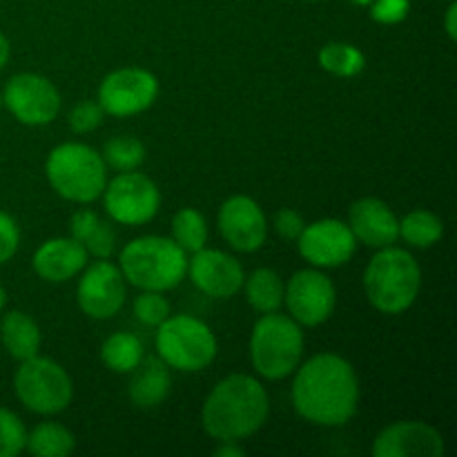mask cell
I'll list each match as a JSON object with an SVG mask.
<instances>
[{"mask_svg": "<svg viewBox=\"0 0 457 457\" xmlns=\"http://www.w3.org/2000/svg\"><path fill=\"white\" fill-rule=\"evenodd\" d=\"M187 270L192 284L208 297L228 299L244 288V268L232 254L221 250H196L195 257L187 262Z\"/></svg>", "mask_w": 457, "mask_h": 457, "instance_id": "2e32d148", "label": "cell"}, {"mask_svg": "<svg viewBox=\"0 0 457 457\" xmlns=\"http://www.w3.org/2000/svg\"><path fill=\"white\" fill-rule=\"evenodd\" d=\"M71 237L96 259H110L116 248V232L110 221H103L94 210H79L71 217Z\"/></svg>", "mask_w": 457, "mask_h": 457, "instance_id": "7402d4cb", "label": "cell"}, {"mask_svg": "<svg viewBox=\"0 0 457 457\" xmlns=\"http://www.w3.org/2000/svg\"><path fill=\"white\" fill-rule=\"evenodd\" d=\"M159 96V80L141 67H123L103 79L98 87V105L105 114L134 116L145 112Z\"/></svg>", "mask_w": 457, "mask_h": 457, "instance_id": "8fae6325", "label": "cell"}, {"mask_svg": "<svg viewBox=\"0 0 457 457\" xmlns=\"http://www.w3.org/2000/svg\"><path fill=\"white\" fill-rule=\"evenodd\" d=\"M0 339L3 346L13 360L25 361L38 355L40 328L27 312L9 311L0 321Z\"/></svg>", "mask_w": 457, "mask_h": 457, "instance_id": "44dd1931", "label": "cell"}, {"mask_svg": "<svg viewBox=\"0 0 457 457\" xmlns=\"http://www.w3.org/2000/svg\"><path fill=\"white\" fill-rule=\"evenodd\" d=\"M145 357L143 344L132 333H114L101 348V360L114 373H132Z\"/></svg>", "mask_w": 457, "mask_h": 457, "instance_id": "d4e9b609", "label": "cell"}, {"mask_svg": "<svg viewBox=\"0 0 457 457\" xmlns=\"http://www.w3.org/2000/svg\"><path fill=\"white\" fill-rule=\"evenodd\" d=\"M7 61H9V40L4 38V34L0 31V70L7 65Z\"/></svg>", "mask_w": 457, "mask_h": 457, "instance_id": "74e56055", "label": "cell"}, {"mask_svg": "<svg viewBox=\"0 0 457 457\" xmlns=\"http://www.w3.org/2000/svg\"><path fill=\"white\" fill-rule=\"evenodd\" d=\"M4 303H7V293H4V288H3V286H0V312H3Z\"/></svg>", "mask_w": 457, "mask_h": 457, "instance_id": "f35d334b", "label": "cell"}, {"mask_svg": "<svg viewBox=\"0 0 457 457\" xmlns=\"http://www.w3.org/2000/svg\"><path fill=\"white\" fill-rule=\"evenodd\" d=\"M308 3H317V0H308Z\"/></svg>", "mask_w": 457, "mask_h": 457, "instance_id": "b9f144b4", "label": "cell"}, {"mask_svg": "<svg viewBox=\"0 0 457 457\" xmlns=\"http://www.w3.org/2000/svg\"><path fill=\"white\" fill-rule=\"evenodd\" d=\"M172 239L186 253H196V250L205 248V241H208V223H205L204 214L195 208L179 210L172 221Z\"/></svg>", "mask_w": 457, "mask_h": 457, "instance_id": "83f0119b", "label": "cell"}, {"mask_svg": "<svg viewBox=\"0 0 457 457\" xmlns=\"http://www.w3.org/2000/svg\"><path fill=\"white\" fill-rule=\"evenodd\" d=\"M219 230L230 248L254 253L266 244L268 223L262 208L250 196H230L219 210Z\"/></svg>", "mask_w": 457, "mask_h": 457, "instance_id": "9a60e30c", "label": "cell"}, {"mask_svg": "<svg viewBox=\"0 0 457 457\" xmlns=\"http://www.w3.org/2000/svg\"><path fill=\"white\" fill-rule=\"evenodd\" d=\"M455 18H457V4L453 3V0H451V7L446 9V21H445L446 34H449L451 40L457 38V22H455Z\"/></svg>", "mask_w": 457, "mask_h": 457, "instance_id": "d590c367", "label": "cell"}, {"mask_svg": "<svg viewBox=\"0 0 457 457\" xmlns=\"http://www.w3.org/2000/svg\"><path fill=\"white\" fill-rule=\"evenodd\" d=\"M103 114H105V112L101 110L98 101L76 103L74 110L70 112V128L74 129L76 134L94 132V129L103 123Z\"/></svg>", "mask_w": 457, "mask_h": 457, "instance_id": "1f68e13d", "label": "cell"}, {"mask_svg": "<svg viewBox=\"0 0 457 457\" xmlns=\"http://www.w3.org/2000/svg\"><path fill=\"white\" fill-rule=\"evenodd\" d=\"M159 357L174 370L196 373L217 357V337L208 324L190 315H170L156 333Z\"/></svg>", "mask_w": 457, "mask_h": 457, "instance_id": "52a82bcc", "label": "cell"}, {"mask_svg": "<svg viewBox=\"0 0 457 457\" xmlns=\"http://www.w3.org/2000/svg\"><path fill=\"white\" fill-rule=\"evenodd\" d=\"M27 428L22 420L9 409L0 406V457H16L25 451Z\"/></svg>", "mask_w": 457, "mask_h": 457, "instance_id": "f546056e", "label": "cell"}, {"mask_svg": "<svg viewBox=\"0 0 457 457\" xmlns=\"http://www.w3.org/2000/svg\"><path fill=\"white\" fill-rule=\"evenodd\" d=\"M355 3H357V4H369L370 0H355Z\"/></svg>", "mask_w": 457, "mask_h": 457, "instance_id": "ab89813d", "label": "cell"}, {"mask_svg": "<svg viewBox=\"0 0 457 457\" xmlns=\"http://www.w3.org/2000/svg\"><path fill=\"white\" fill-rule=\"evenodd\" d=\"M45 172L54 190L74 204H92L107 186L105 161L83 143H62L54 147Z\"/></svg>", "mask_w": 457, "mask_h": 457, "instance_id": "5b68a950", "label": "cell"}, {"mask_svg": "<svg viewBox=\"0 0 457 457\" xmlns=\"http://www.w3.org/2000/svg\"><path fill=\"white\" fill-rule=\"evenodd\" d=\"M375 457H442L440 431L424 422H395L382 428L373 445Z\"/></svg>", "mask_w": 457, "mask_h": 457, "instance_id": "e0dca14e", "label": "cell"}, {"mask_svg": "<svg viewBox=\"0 0 457 457\" xmlns=\"http://www.w3.org/2000/svg\"><path fill=\"white\" fill-rule=\"evenodd\" d=\"M186 250L168 237H138L120 250V272L141 290L165 293L187 275Z\"/></svg>", "mask_w": 457, "mask_h": 457, "instance_id": "277c9868", "label": "cell"}, {"mask_svg": "<svg viewBox=\"0 0 457 457\" xmlns=\"http://www.w3.org/2000/svg\"><path fill=\"white\" fill-rule=\"evenodd\" d=\"M370 16L382 25H395L409 16V0H370Z\"/></svg>", "mask_w": 457, "mask_h": 457, "instance_id": "d6a6232c", "label": "cell"}, {"mask_svg": "<svg viewBox=\"0 0 457 457\" xmlns=\"http://www.w3.org/2000/svg\"><path fill=\"white\" fill-rule=\"evenodd\" d=\"M0 110H3V94H0Z\"/></svg>", "mask_w": 457, "mask_h": 457, "instance_id": "60d3db41", "label": "cell"}, {"mask_svg": "<svg viewBox=\"0 0 457 457\" xmlns=\"http://www.w3.org/2000/svg\"><path fill=\"white\" fill-rule=\"evenodd\" d=\"M87 266V250L70 237H58L49 239L36 250L34 254V270L40 279L52 281V284H62L79 275Z\"/></svg>", "mask_w": 457, "mask_h": 457, "instance_id": "d6986e66", "label": "cell"}, {"mask_svg": "<svg viewBox=\"0 0 457 457\" xmlns=\"http://www.w3.org/2000/svg\"><path fill=\"white\" fill-rule=\"evenodd\" d=\"M105 210L120 226H141L154 219L161 205V192L150 177L141 172H120L103 190Z\"/></svg>", "mask_w": 457, "mask_h": 457, "instance_id": "9c48e42d", "label": "cell"}, {"mask_svg": "<svg viewBox=\"0 0 457 457\" xmlns=\"http://www.w3.org/2000/svg\"><path fill=\"white\" fill-rule=\"evenodd\" d=\"M13 388L22 406L38 415L61 413L74 397V384L67 370L38 355L21 361V369L13 375Z\"/></svg>", "mask_w": 457, "mask_h": 457, "instance_id": "ba28073f", "label": "cell"}, {"mask_svg": "<svg viewBox=\"0 0 457 457\" xmlns=\"http://www.w3.org/2000/svg\"><path fill=\"white\" fill-rule=\"evenodd\" d=\"M18 245H21V230L16 219L0 210V266L16 254Z\"/></svg>", "mask_w": 457, "mask_h": 457, "instance_id": "836d02e7", "label": "cell"}, {"mask_svg": "<svg viewBox=\"0 0 457 457\" xmlns=\"http://www.w3.org/2000/svg\"><path fill=\"white\" fill-rule=\"evenodd\" d=\"M445 235V223L431 210H413L400 221V237L413 248H431Z\"/></svg>", "mask_w": 457, "mask_h": 457, "instance_id": "484cf974", "label": "cell"}, {"mask_svg": "<svg viewBox=\"0 0 457 457\" xmlns=\"http://www.w3.org/2000/svg\"><path fill=\"white\" fill-rule=\"evenodd\" d=\"M134 315L145 326H161L170 317V303L156 290H143L134 302Z\"/></svg>", "mask_w": 457, "mask_h": 457, "instance_id": "4dcf8cb0", "label": "cell"}, {"mask_svg": "<svg viewBox=\"0 0 457 457\" xmlns=\"http://www.w3.org/2000/svg\"><path fill=\"white\" fill-rule=\"evenodd\" d=\"M268 413L270 400L262 382L237 373L212 388L201 411V422L214 440L241 442L266 424Z\"/></svg>", "mask_w": 457, "mask_h": 457, "instance_id": "7a4b0ae2", "label": "cell"}, {"mask_svg": "<svg viewBox=\"0 0 457 457\" xmlns=\"http://www.w3.org/2000/svg\"><path fill=\"white\" fill-rule=\"evenodd\" d=\"M422 288V270L411 253L402 248H379L364 272L369 302L386 315L409 311Z\"/></svg>", "mask_w": 457, "mask_h": 457, "instance_id": "3957f363", "label": "cell"}, {"mask_svg": "<svg viewBox=\"0 0 457 457\" xmlns=\"http://www.w3.org/2000/svg\"><path fill=\"white\" fill-rule=\"evenodd\" d=\"M303 355V333L297 321L279 312L257 320L250 337V360L266 379H284L299 366Z\"/></svg>", "mask_w": 457, "mask_h": 457, "instance_id": "8992f818", "label": "cell"}, {"mask_svg": "<svg viewBox=\"0 0 457 457\" xmlns=\"http://www.w3.org/2000/svg\"><path fill=\"white\" fill-rule=\"evenodd\" d=\"M303 228H306V221H303L302 214L295 212L293 208H284L275 214V230L277 235H281L284 239L288 241L299 239Z\"/></svg>", "mask_w": 457, "mask_h": 457, "instance_id": "e575fe53", "label": "cell"}, {"mask_svg": "<svg viewBox=\"0 0 457 457\" xmlns=\"http://www.w3.org/2000/svg\"><path fill=\"white\" fill-rule=\"evenodd\" d=\"M320 65L328 74L339 76V79H351L357 76L366 65V58L355 45L348 43H328L320 52Z\"/></svg>", "mask_w": 457, "mask_h": 457, "instance_id": "4316f807", "label": "cell"}, {"mask_svg": "<svg viewBox=\"0 0 457 457\" xmlns=\"http://www.w3.org/2000/svg\"><path fill=\"white\" fill-rule=\"evenodd\" d=\"M25 449L36 457H67L74 453L76 440L62 424L43 422L27 433Z\"/></svg>", "mask_w": 457, "mask_h": 457, "instance_id": "603a6c76", "label": "cell"}, {"mask_svg": "<svg viewBox=\"0 0 457 457\" xmlns=\"http://www.w3.org/2000/svg\"><path fill=\"white\" fill-rule=\"evenodd\" d=\"M237 445H239V442H221V446L214 451V455L217 457H241L244 455V449Z\"/></svg>", "mask_w": 457, "mask_h": 457, "instance_id": "8d00e7d4", "label": "cell"}, {"mask_svg": "<svg viewBox=\"0 0 457 457\" xmlns=\"http://www.w3.org/2000/svg\"><path fill=\"white\" fill-rule=\"evenodd\" d=\"M295 411L320 427H342L360 404L355 369L344 357L321 353L297 370L293 382Z\"/></svg>", "mask_w": 457, "mask_h": 457, "instance_id": "6da1fadb", "label": "cell"}, {"mask_svg": "<svg viewBox=\"0 0 457 457\" xmlns=\"http://www.w3.org/2000/svg\"><path fill=\"white\" fill-rule=\"evenodd\" d=\"M101 156L116 172H129L145 161V145L134 137H114L105 143Z\"/></svg>", "mask_w": 457, "mask_h": 457, "instance_id": "f1b7e54d", "label": "cell"}, {"mask_svg": "<svg viewBox=\"0 0 457 457\" xmlns=\"http://www.w3.org/2000/svg\"><path fill=\"white\" fill-rule=\"evenodd\" d=\"M348 228L355 241L369 248H388L400 239V219L384 201L366 196L348 210Z\"/></svg>", "mask_w": 457, "mask_h": 457, "instance_id": "ac0fdd59", "label": "cell"}, {"mask_svg": "<svg viewBox=\"0 0 457 457\" xmlns=\"http://www.w3.org/2000/svg\"><path fill=\"white\" fill-rule=\"evenodd\" d=\"M3 105L22 125H47L61 112V94L45 76L22 71L4 85Z\"/></svg>", "mask_w": 457, "mask_h": 457, "instance_id": "30bf717a", "label": "cell"}, {"mask_svg": "<svg viewBox=\"0 0 457 457\" xmlns=\"http://www.w3.org/2000/svg\"><path fill=\"white\" fill-rule=\"evenodd\" d=\"M244 284L248 303L257 312H275L284 303V281L270 268H259Z\"/></svg>", "mask_w": 457, "mask_h": 457, "instance_id": "cb8c5ba5", "label": "cell"}, {"mask_svg": "<svg viewBox=\"0 0 457 457\" xmlns=\"http://www.w3.org/2000/svg\"><path fill=\"white\" fill-rule=\"evenodd\" d=\"M170 366L161 357H143L141 364L132 370L128 393L132 404L138 409H156L170 395Z\"/></svg>", "mask_w": 457, "mask_h": 457, "instance_id": "ffe728a7", "label": "cell"}, {"mask_svg": "<svg viewBox=\"0 0 457 457\" xmlns=\"http://www.w3.org/2000/svg\"><path fill=\"white\" fill-rule=\"evenodd\" d=\"M125 297V277L120 268L110 263L107 259H98L96 263L83 272L76 288V299L85 315L92 320H110L123 308Z\"/></svg>", "mask_w": 457, "mask_h": 457, "instance_id": "7c38bea8", "label": "cell"}, {"mask_svg": "<svg viewBox=\"0 0 457 457\" xmlns=\"http://www.w3.org/2000/svg\"><path fill=\"white\" fill-rule=\"evenodd\" d=\"M299 254L320 268H337L355 254L357 241L348 223L339 219H321L303 228L297 239Z\"/></svg>", "mask_w": 457, "mask_h": 457, "instance_id": "5bb4252c", "label": "cell"}, {"mask_svg": "<svg viewBox=\"0 0 457 457\" xmlns=\"http://www.w3.org/2000/svg\"><path fill=\"white\" fill-rule=\"evenodd\" d=\"M290 317L302 326H320L335 311V286L324 272L299 270L284 288Z\"/></svg>", "mask_w": 457, "mask_h": 457, "instance_id": "4fadbf2b", "label": "cell"}]
</instances>
